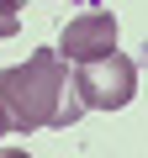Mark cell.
Listing matches in <instances>:
<instances>
[{
	"mask_svg": "<svg viewBox=\"0 0 148 158\" xmlns=\"http://www.w3.org/2000/svg\"><path fill=\"white\" fill-rule=\"evenodd\" d=\"M74 95L85 100V111H122L132 95H137V63L127 53H101V58H85L74 63Z\"/></svg>",
	"mask_w": 148,
	"mask_h": 158,
	"instance_id": "cell-2",
	"label": "cell"
},
{
	"mask_svg": "<svg viewBox=\"0 0 148 158\" xmlns=\"http://www.w3.org/2000/svg\"><path fill=\"white\" fill-rule=\"evenodd\" d=\"M21 32V0H0V37Z\"/></svg>",
	"mask_w": 148,
	"mask_h": 158,
	"instance_id": "cell-4",
	"label": "cell"
},
{
	"mask_svg": "<svg viewBox=\"0 0 148 158\" xmlns=\"http://www.w3.org/2000/svg\"><path fill=\"white\" fill-rule=\"evenodd\" d=\"M111 48H116V16L111 11H85L58 32V58L63 63H85V58H101Z\"/></svg>",
	"mask_w": 148,
	"mask_h": 158,
	"instance_id": "cell-3",
	"label": "cell"
},
{
	"mask_svg": "<svg viewBox=\"0 0 148 158\" xmlns=\"http://www.w3.org/2000/svg\"><path fill=\"white\" fill-rule=\"evenodd\" d=\"M0 111L11 132H42V127L63 132L85 116V100L74 95V79L58 48H37L27 63L0 69Z\"/></svg>",
	"mask_w": 148,
	"mask_h": 158,
	"instance_id": "cell-1",
	"label": "cell"
},
{
	"mask_svg": "<svg viewBox=\"0 0 148 158\" xmlns=\"http://www.w3.org/2000/svg\"><path fill=\"white\" fill-rule=\"evenodd\" d=\"M6 132H11V121H6V111H0V137H6Z\"/></svg>",
	"mask_w": 148,
	"mask_h": 158,
	"instance_id": "cell-5",
	"label": "cell"
}]
</instances>
